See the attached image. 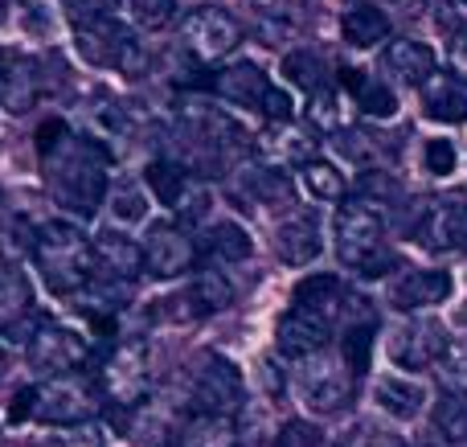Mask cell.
<instances>
[{
  "mask_svg": "<svg viewBox=\"0 0 467 447\" xmlns=\"http://www.w3.org/2000/svg\"><path fill=\"white\" fill-rule=\"evenodd\" d=\"M49 193L74 218H90L107 202V152L95 140H62L49 148Z\"/></svg>",
  "mask_w": 467,
  "mask_h": 447,
  "instance_id": "cell-1",
  "label": "cell"
},
{
  "mask_svg": "<svg viewBox=\"0 0 467 447\" xmlns=\"http://www.w3.org/2000/svg\"><path fill=\"white\" fill-rule=\"evenodd\" d=\"M332 234H337V255L348 271L365 279H381L398 267V255L386 243V213L378 202H340L337 222H332Z\"/></svg>",
  "mask_w": 467,
  "mask_h": 447,
  "instance_id": "cell-2",
  "label": "cell"
},
{
  "mask_svg": "<svg viewBox=\"0 0 467 447\" xmlns=\"http://www.w3.org/2000/svg\"><path fill=\"white\" fill-rule=\"evenodd\" d=\"M29 251H33V263H37L41 279H46V287L57 296H78L82 287H90V279H95L90 238L82 234L78 222L54 218V222H46V226H37Z\"/></svg>",
  "mask_w": 467,
  "mask_h": 447,
  "instance_id": "cell-3",
  "label": "cell"
},
{
  "mask_svg": "<svg viewBox=\"0 0 467 447\" xmlns=\"http://www.w3.org/2000/svg\"><path fill=\"white\" fill-rule=\"evenodd\" d=\"M95 390H90L82 378L74 374H57L49 378L46 386L37 390H21L16 394V407H13V419H37V423H49V427H78V423H90L95 415Z\"/></svg>",
  "mask_w": 467,
  "mask_h": 447,
  "instance_id": "cell-4",
  "label": "cell"
},
{
  "mask_svg": "<svg viewBox=\"0 0 467 447\" xmlns=\"http://www.w3.org/2000/svg\"><path fill=\"white\" fill-rule=\"evenodd\" d=\"M296 394L312 415H340L353 402V374L340 358H332L328 349L312 353L299 361L296 369Z\"/></svg>",
  "mask_w": 467,
  "mask_h": 447,
  "instance_id": "cell-5",
  "label": "cell"
},
{
  "mask_svg": "<svg viewBox=\"0 0 467 447\" xmlns=\"http://www.w3.org/2000/svg\"><path fill=\"white\" fill-rule=\"evenodd\" d=\"M74 41H78V54L95 66H111V70H123V74H144L148 66V54L136 41V33H128L115 16L74 25Z\"/></svg>",
  "mask_w": 467,
  "mask_h": 447,
  "instance_id": "cell-6",
  "label": "cell"
},
{
  "mask_svg": "<svg viewBox=\"0 0 467 447\" xmlns=\"http://www.w3.org/2000/svg\"><path fill=\"white\" fill-rule=\"evenodd\" d=\"M148 386H152V369H148V345L144 341H128L103 361L99 369V390L107 402L123 411H136L148 399Z\"/></svg>",
  "mask_w": 467,
  "mask_h": 447,
  "instance_id": "cell-7",
  "label": "cell"
},
{
  "mask_svg": "<svg viewBox=\"0 0 467 447\" xmlns=\"http://www.w3.org/2000/svg\"><path fill=\"white\" fill-rule=\"evenodd\" d=\"M189 407L197 415H218V419H230L234 411L242 407V374L238 366L218 353L202 361L193 369V382H189Z\"/></svg>",
  "mask_w": 467,
  "mask_h": 447,
  "instance_id": "cell-8",
  "label": "cell"
},
{
  "mask_svg": "<svg viewBox=\"0 0 467 447\" xmlns=\"http://www.w3.org/2000/svg\"><path fill=\"white\" fill-rule=\"evenodd\" d=\"M447 349H451V337H447V328L435 317H414L389 333V358H394L398 369L443 366Z\"/></svg>",
  "mask_w": 467,
  "mask_h": 447,
  "instance_id": "cell-9",
  "label": "cell"
},
{
  "mask_svg": "<svg viewBox=\"0 0 467 447\" xmlns=\"http://www.w3.org/2000/svg\"><path fill=\"white\" fill-rule=\"evenodd\" d=\"M181 37H185L189 54H197L202 62H218V57H226L230 49L242 41V29H238V21H234L226 8L202 5V8H193V13L181 21Z\"/></svg>",
  "mask_w": 467,
  "mask_h": 447,
  "instance_id": "cell-10",
  "label": "cell"
},
{
  "mask_svg": "<svg viewBox=\"0 0 467 447\" xmlns=\"http://www.w3.org/2000/svg\"><path fill=\"white\" fill-rule=\"evenodd\" d=\"M87 337L74 333V328L57 325V320H41L37 328H33L29 337V361L37 369H46V374H70V369H78L82 361H87Z\"/></svg>",
  "mask_w": 467,
  "mask_h": 447,
  "instance_id": "cell-11",
  "label": "cell"
},
{
  "mask_svg": "<svg viewBox=\"0 0 467 447\" xmlns=\"http://www.w3.org/2000/svg\"><path fill=\"white\" fill-rule=\"evenodd\" d=\"M451 292H455L451 271L419 267V271H402L398 279H389L386 304H394L398 312H422V308H439V304H447Z\"/></svg>",
  "mask_w": 467,
  "mask_h": 447,
  "instance_id": "cell-12",
  "label": "cell"
},
{
  "mask_svg": "<svg viewBox=\"0 0 467 447\" xmlns=\"http://www.w3.org/2000/svg\"><path fill=\"white\" fill-rule=\"evenodd\" d=\"M140 251H144V271H148V275L177 279V275H185V271L193 267L197 246H193V238H189L181 226L161 222V226L148 230V238H144V246H140Z\"/></svg>",
  "mask_w": 467,
  "mask_h": 447,
  "instance_id": "cell-13",
  "label": "cell"
},
{
  "mask_svg": "<svg viewBox=\"0 0 467 447\" xmlns=\"http://www.w3.org/2000/svg\"><path fill=\"white\" fill-rule=\"evenodd\" d=\"M90 263H95V279L123 287L144 271V251H140V243H131L128 234L107 230V234L90 238Z\"/></svg>",
  "mask_w": 467,
  "mask_h": 447,
  "instance_id": "cell-14",
  "label": "cell"
},
{
  "mask_svg": "<svg viewBox=\"0 0 467 447\" xmlns=\"http://www.w3.org/2000/svg\"><path fill=\"white\" fill-rule=\"evenodd\" d=\"M181 407L169 399H144L131 411V443L136 447H172L181 440Z\"/></svg>",
  "mask_w": 467,
  "mask_h": 447,
  "instance_id": "cell-15",
  "label": "cell"
},
{
  "mask_svg": "<svg viewBox=\"0 0 467 447\" xmlns=\"http://www.w3.org/2000/svg\"><path fill=\"white\" fill-rule=\"evenodd\" d=\"M291 308L307 312L320 325H337L340 312L348 308V292L340 284V275H307L296 284V296H291Z\"/></svg>",
  "mask_w": 467,
  "mask_h": 447,
  "instance_id": "cell-16",
  "label": "cell"
},
{
  "mask_svg": "<svg viewBox=\"0 0 467 447\" xmlns=\"http://www.w3.org/2000/svg\"><path fill=\"white\" fill-rule=\"evenodd\" d=\"M463 226H467V205L463 202H439V205H427L414 226V238H419L427 251L443 255V251H455L463 246Z\"/></svg>",
  "mask_w": 467,
  "mask_h": 447,
  "instance_id": "cell-17",
  "label": "cell"
},
{
  "mask_svg": "<svg viewBox=\"0 0 467 447\" xmlns=\"http://www.w3.org/2000/svg\"><path fill=\"white\" fill-rule=\"evenodd\" d=\"M386 70L406 87H427L439 74V57L427 41L419 37H394L386 46Z\"/></svg>",
  "mask_w": 467,
  "mask_h": 447,
  "instance_id": "cell-18",
  "label": "cell"
},
{
  "mask_svg": "<svg viewBox=\"0 0 467 447\" xmlns=\"http://www.w3.org/2000/svg\"><path fill=\"white\" fill-rule=\"evenodd\" d=\"M328 337H332L328 325L312 320L307 312H299V308L283 312L279 328H275V345H279V353L283 358H296V361L312 358V353H324L328 349Z\"/></svg>",
  "mask_w": 467,
  "mask_h": 447,
  "instance_id": "cell-19",
  "label": "cell"
},
{
  "mask_svg": "<svg viewBox=\"0 0 467 447\" xmlns=\"http://www.w3.org/2000/svg\"><path fill=\"white\" fill-rule=\"evenodd\" d=\"M213 90L234 107H258V111H263L275 82H271V74H263L254 62H234L226 70L213 74Z\"/></svg>",
  "mask_w": 467,
  "mask_h": 447,
  "instance_id": "cell-20",
  "label": "cell"
},
{
  "mask_svg": "<svg viewBox=\"0 0 467 447\" xmlns=\"http://www.w3.org/2000/svg\"><path fill=\"white\" fill-rule=\"evenodd\" d=\"M275 251H279V259L291 263V267H307L312 259H320L324 234H320L316 213H291V218L275 230Z\"/></svg>",
  "mask_w": 467,
  "mask_h": 447,
  "instance_id": "cell-21",
  "label": "cell"
},
{
  "mask_svg": "<svg viewBox=\"0 0 467 447\" xmlns=\"http://www.w3.org/2000/svg\"><path fill=\"white\" fill-rule=\"evenodd\" d=\"M373 402H378L386 415L394 419H419L422 407H427V386L410 374H381L373 382Z\"/></svg>",
  "mask_w": 467,
  "mask_h": 447,
  "instance_id": "cell-22",
  "label": "cell"
},
{
  "mask_svg": "<svg viewBox=\"0 0 467 447\" xmlns=\"http://www.w3.org/2000/svg\"><path fill=\"white\" fill-rule=\"evenodd\" d=\"M340 33L353 49H373L389 37V16L381 13L373 0H361V5H348L345 16H340Z\"/></svg>",
  "mask_w": 467,
  "mask_h": 447,
  "instance_id": "cell-23",
  "label": "cell"
},
{
  "mask_svg": "<svg viewBox=\"0 0 467 447\" xmlns=\"http://www.w3.org/2000/svg\"><path fill=\"white\" fill-rule=\"evenodd\" d=\"M431 427L443 443H455V447H467V390L460 386H443L431 407Z\"/></svg>",
  "mask_w": 467,
  "mask_h": 447,
  "instance_id": "cell-24",
  "label": "cell"
},
{
  "mask_svg": "<svg viewBox=\"0 0 467 447\" xmlns=\"http://www.w3.org/2000/svg\"><path fill=\"white\" fill-rule=\"evenodd\" d=\"M422 103H427L431 120H443V123L467 120V87L455 82L451 74H435V78L422 87Z\"/></svg>",
  "mask_w": 467,
  "mask_h": 447,
  "instance_id": "cell-25",
  "label": "cell"
},
{
  "mask_svg": "<svg viewBox=\"0 0 467 447\" xmlns=\"http://www.w3.org/2000/svg\"><path fill=\"white\" fill-rule=\"evenodd\" d=\"M202 251L213 263H242L254 255V243H250L246 226H238V222H213L202 234Z\"/></svg>",
  "mask_w": 467,
  "mask_h": 447,
  "instance_id": "cell-26",
  "label": "cell"
},
{
  "mask_svg": "<svg viewBox=\"0 0 467 447\" xmlns=\"http://www.w3.org/2000/svg\"><path fill=\"white\" fill-rule=\"evenodd\" d=\"M345 74H348V87H353L357 107H361L365 115H373V120H394L398 115V95L386 87V82L369 78V74H361V70H345Z\"/></svg>",
  "mask_w": 467,
  "mask_h": 447,
  "instance_id": "cell-27",
  "label": "cell"
},
{
  "mask_svg": "<svg viewBox=\"0 0 467 447\" xmlns=\"http://www.w3.org/2000/svg\"><path fill=\"white\" fill-rule=\"evenodd\" d=\"M107 205H111V222L115 226H136V222L148 218V193L140 181H115L107 189Z\"/></svg>",
  "mask_w": 467,
  "mask_h": 447,
  "instance_id": "cell-28",
  "label": "cell"
},
{
  "mask_svg": "<svg viewBox=\"0 0 467 447\" xmlns=\"http://www.w3.org/2000/svg\"><path fill=\"white\" fill-rule=\"evenodd\" d=\"M181 447H238L234 440V423L218 415H193L181 427Z\"/></svg>",
  "mask_w": 467,
  "mask_h": 447,
  "instance_id": "cell-29",
  "label": "cell"
},
{
  "mask_svg": "<svg viewBox=\"0 0 467 447\" xmlns=\"http://www.w3.org/2000/svg\"><path fill=\"white\" fill-rule=\"evenodd\" d=\"M283 74H287L291 87H299V90H307V95H316V90H324L328 66H324V57L316 54V49H291V54L283 57Z\"/></svg>",
  "mask_w": 467,
  "mask_h": 447,
  "instance_id": "cell-30",
  "label": "cell"
},
{
  "mask_svg": "<svg viewBox=\"0 0 467 447\" xmlns=\"http://www.w3.org/2000/svg\"><path fill=\"white\" fill-rule=\"evenodd\" d=\"M299 181H304V189L316 202H340L345 197V172L328 161H316L312 156L307 164H299Z\"/></svg>",
  "mask_w": 467,
  "mask_h": 447,
  "instance_id": "cell-31",
  "label": "cell"
},
{
  "mask_svg": "<svg viewBox=\"0 0 467 447\" xmlns=\"http://www.w3.org/2000/svg\"><path fill=\"white\" fill-rule=\"evenodd\" d=\"M148 185H152V193L161 197L169 210H177L181 197L189 193V185H193V177H189L181 164H169V161H156L152 169H148Z\"/></svg>",
  "mask_w": 467,
  "mask_h": 447,
  "instance_id": "cell-32",
  "label": "cell"
},
{
  "mask_svg": "<svg viewBox=\"0 0 467 447\" xmlns=\"http://www.w3.org/2000/svg\"><path fill=\"white\" fill-rule=\"evenodd\" d=\"M189 296H193L197 312H222V308H230V300H234V284H230L226 275H222V271H210V267H205L202 275L193 279Z\"/></svg>",
  "mask_w": 467,
  "mask_h": 447,
  "instance_id": "cell-33",
  "label": "cell"
},
{
  "mask_svg": "<svg viewBox=\"0 0 467 447\" xmlns=\"http://www.w3.org/2000/svg\"><path fill=\"white\" fill-rule=\"evenodd\" d=\"M242 189H246V193H254L258 202H266V205H275V202H283L287 205L291 197V181L283 177L279 169H250L246 177H242Z\"/></svg>",
  "mask_w": 467,
  "mask_h": 447,
  "instance_id": "cell-34",
  "label": "cell"
},
{
  "mask_svg": "<svg viewBox=\"0 0 467 447\" xmlns=\"http://www.w3.org/2000/svg\"><path fill=\"white\" fill-rule=\"evenodd\" d=\"M369 349H373V325H353L345 337H340V361L348 366V374H365L369 369Z\"/></svg>",
  "mask_w": 467,
  "mask_h": 447,
  "instance_id": "cell-35",
  "label": "cell"
},
{
  "mask_svg": "<svg viewBox=\"0 0 467 447\" xmlns=\"http://www.w3.org/2000/svg\"><path fill=\"white\" fill-rule=\"evenodd\" d=\"M128 13L136 21V29H164L177 16V0H128Z\"/></svg>",
  "mask_w": 467,
  "mask_h": 447,
  "instance_id": "cell-36",
  "label": "cell"
},
{
  "mask_svg": "<svg viewBox=\"0 0 467 447\" xmlns=\"http://www.w3.org/2000/svg\"><path fill=\"white\" fill-rule=\"evenodd\" d=\"M455 164H460V152H455L451 140L435 136V140H427V144H422V169H427L431 177H439V181L451 177Z\"/></svg>",
  "mask_w": 467,
  "mask_h": 447,
  "instance_id": "cell-37",
  "label": "cell"
},
{
  "mask_svg": "<svg viewBox=\"0 0 467 447\" xmlns=\"http://www.w3.org/2000/svg\"><path fill=\"white\" fill-rule=\"evenodd\" d=\"M312 120L328 131H345V95L340 90H316L312 95Z\"/></svg>",
  "mask_w": 467,
  "mask_h": 447,
  "instance_id": "cell-38",
  "label": "cell"
},
{
  "mask_svg": "<svg viewBox=\"0 0 467 447\" xmlns=\"http://www.w3.org/2000/svg\"><path fill=\"white\" fill-rule=\"evenodd\" d=\"M46 447H103V431H99L95 423L57 427V435H49Z\"/></svg>",
  "mask_w": 467,
  "mask_h": 447,
  "instance_id": "cell-39",
  "label": "cell"
},
{
  "mask_svg": "<svg viewBox=\"0 0 467 447\" xmlns=\"http://www.w3.org/2000/svg\"><path fill=\"white\" fill-rule=\"evenodd\" d=\"M275 447H328V440H324L316 427H307V423H287L279 435H275Z\"/></svg>",
  "mask_w": 467,
  "mask_h": 447,
  "instance_id": "cell-40",
  "label": "cell"
},
{
  "mask_svg": "<svg viewBox=\"0 0 467 447\" xmlns=\"http://www.w3.org/2000/svg\"><path fill=\"white\" fill-rule=\"evenodd\" d=\"M66 8H70L74 25H87V21H107V16H115L119 0H66Z\"/></svg>",
  "mask_w": 467,
  "mask_h": 447,
  "instance_id": "cell-41",
  "label": "cell"
},
{
  "mask_svg": "<svg viewBox=\"0 0 467 447\" xmlns=\"http://www.w3.org/2000/svg\"><path fill=\"white\" fill-rule=\"evenodd\" d=\"M431 8H435V21L451 29L455 37L467 33V0H431Z\"/></svg>",
  "mask_w": 467,
  "mask_h": 447,
  "instance_id": "cell-42",
  "label": "cell"
},
{
  "mask_svg": "<svg viewBox=\"0 0 467 447\" xmlns=\"http://www.w3.org/2000/svg\"><path fill=\"white\" fill-rule=\"evenodd\" d=\"M332 144H337L348 161H365V156H369V144H365V136H357V131H337Z\"/></svg>",
  "mask_w": 467,
  "mask_h": 447,
  "instance_id": "cell-43",
  "label": "cell"
},
{
  "mask_svg": "<svg viewBox=\"0 0 467 447\" xmlns=\"http://www.w3.org/2000/svg\"><path fill=\"white\" fill-rule=\"evenodd\" d=\"M451 66H455V74L467 82V33H460L455 37V46H451Z\"/></svg>",
  "mask_w": 467,
  "mask_h": 447,
  "instance_id": "cell-44",
  "label": "cell"
},
{
  "mask_svg": "<svg viewBox=\"0 0 467 447\" xmlns=\"http://www.w3.org/2000/svg\"><path fill=\"white\" fill-rule=\"evenodd\" d=\"M263 386H266V394L283 390V374H279V366H271V361H263Z\"/></svg>",
  "mask_w": 467,
  "mask_h": 447,
  "instance_id": "cell-45",
  "label": "cell"
},
{
  "mask_svg": "<svg viewBox=\"0 0 467 447\" xmlns=\"http://www.w3.org/2000/svg\"><path fill=\"white\" fill-rule=\"evenodd\" d=\"M8 8H13V0H0V25L8 21Z\"/></svg>",
  "mask_w": 467,
  "mask_h": 447,
  "instance_id": "cell-46",
  "label": "cell"
},
{
  "mask_svg": "<svg viewBox=\"0 0 467 447\" xmlns=\"http://www.w3.org/2000/svg\"><path fill=\"white\" fill-rule=\"evenodd\" d=\"M0 374H5V349H0Z\"/></svg>",
  "mask_w": 467,
  "mask_h": 447,
  "instance_id": "cell-47",
  "label": "cell"
},
{
  "mask_svg": "<svg viewBox=\"0 0 467 447\" xmlns=\"http://www.w3.org/2000/svg\"><path fill=\"white\" fill-rule=\"evenodd\" d=\"M463 246H467V226H463Z\"/></svg>",
  "mask_w": 467,
  "mask_h": 447,
  "instance_id": "cell-48",
  "label": "cell"
}]
</instances>
